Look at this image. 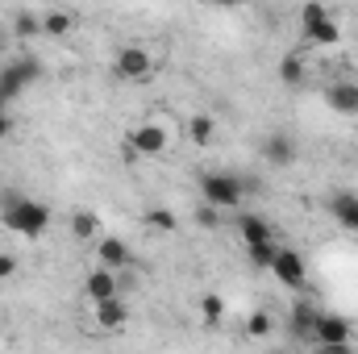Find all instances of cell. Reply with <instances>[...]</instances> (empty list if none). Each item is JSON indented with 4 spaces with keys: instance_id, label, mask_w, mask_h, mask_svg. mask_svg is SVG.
<instances>
[{
    "instance_id": "obj_1",
    "label": "cell",
    "mask_w": 358,
    "mask_h": 354,
    "mask_svg": "<svg viewBox=\"0 0 358 354\" xmlns=\"http://www.w3.org/2000/svg\"><path fill=\"white\" fill-rule=\"evenodd\" d=\"M0 221L4 229L21 234V238H42L46 225H50V208L34 196H21V192H4L0 196Z\"/></svg>"
},
{
    "instance_id": "obj_2",
    "label": "cell",
    "mask_w": 358,
    "mask_h": 354,
    "mask_svg": "<svg viewBox=\"0 0 358 354\" xmlns=\"http://www.w3.org/2000/svg\"><path fill=\"white\" fill-rule=\"evenodd\" d=\"M259 192V179L238 176V171H204L200 176V204L213 208H242V200Z\"/></svg>"
},
{
    "instance_id": "obj_3",
    "label": "cell",
    "mask_w": 358,
    "mask_h": 354,
    "mask_svg": "<svg viewBox=\"0 0 358 354\" xmlns=\"http://www.w3.org/2000/svg\"><path fill=\"white\" fill-rule=\"evenodd\" d=\"M300 25H304V38L313 46H338L342 42V25H338V17L321 0H313V4L300 8Z\"/></svg>"
},
{
    "instance_id": "obj_4",
    "label": "cell",
    "mask_w": 358,
    "mask_h": 354,
    "mask_svg": "<svg viewBox=\"0 0 358 354\" xmlns=\"http://www.w3.org/2000/svg\"><path fill=\"white\" fill-rule=\"evenodd\" d=\"M42 80V63L34 55H17L8 67H0V96L4 100H17L25 88H34Z\"/></svg>"
},
{
    "instance_id": "obj_5",
    "label": "cell",
    "mask_w": 358,
    "mask_h": 354,
    "mask_svg": "<svg viewBox=\"0 0 358 354\" xmlns=\"http://www.w3.org/2000/svg\"><path fill=\"white\" fill-rule=\"evenodd\" d=\"M271 275H275L287 292H304V288H308V263H304V255L292 250V246H279V250H275Z\"/></svg>"
},
{
    "instance_id": "obj_6",
    "label": "cell",
    "mask_w": 358,
    "mask_h": 354,
    "mask_svg": "<svg viewBox=\"0 0 358 354\" xmlns=\"http://www.w3.org/2000/svg\"><path fill=\"white\" fill-rule=\"evenodd\" d=\"M113 71L121 80H129V84H146L155 76V59H150L146 46H121L117 59H113Z\"/></svg>"
},
{
    "instance_id": "obj_7",
    "label": "cell",
    "mask_w": 358,
    "mask_h": 354,
    "mask_svg": "<svg viewBox=\"0 0 358 354\" xmlns=\"http://www.w3.org/2000/svg\"><path fill=\"white\" fill-rule=\"evenodd\" d=\"M350 338H355V325L342 313H325L321 309V317L313 325V346H346Z\"/></svg>"
},
{
    "instance_id": "obj_8",
    "label": "cell",
    "mask_w": 358,
    "mask_h": 354,
    "mask_svg": "<svg viewBox=\"0 0 358 354\" xmlns=\"http://www.w3.org/2000/svg\"><path fill=\"white\" fill-rule=\"evenodd\" d=\"M296 138L292 134H283V129H271L267 138H263V163L267 167H279V171H287V167H296Z\"/></svg>"
},
{
    "instance_id": "obj_9",
    "label": "cell",
    "mask_w": 358,
    "mask_h": 354,
    "mask_svg": "<svg viewBox=\"0 0 358 354\" xmlns=\"http://www.w3.org/2000/svg\"><path fill=\"white\" fill-rule=\"evenodd\" d=\"M317 317H321L317 300H308V296L292 300V313H287V334H292L296 342H308V346H313V325H317Z\"/></svg>"
},
{
    "instance_id": "obj_10",
    "label": "cell",
    "mask_w": 358,
    "mask_h": 354,
    "mask_svg": "<svg viewBox=\"0 0 358 354\" xmlns=\"http://www.w3.org/2000/svg\"><path fill=\"white\" fill-rule=\"evenodd\" d=\"M129 146H134V155L159 159V155L167 150V129H163V125H155V121H146V125L129 129Z\"/></svg>"
},
{
    "instance_id": "obj_11",
    "label": "cell",
    "mask_w": 358,
    "mask_h": 354,
    "mask_svg": "<svg viewBox=\"0 0 358 354\" xmlns=\"http://www.w3.org/2000/svg\"><path fill=\"white\" fill-rule=\"evenodd\" d=\"M238 238L242 246H263V242H279L275 238V225L259 213H238Z\"/></svg>"
},
{
    "instance_id": "obj_12",
    "label": "cell",
    "mask_w": 358,
    "mask_h": 354,
    "mask_svg": "<svg viewBox=\"0 0 358 354\" xmlns=\"http://www.w3.org/2000/svg\"><path fill=\"white\" fill-rule=\"evenodd\" d=\"M325 104L338 113V117H358V84L355 80H334L325 88Z\"/></svg>"
},
{
    "instance_id": "obj_13",
    "label": "cell",
    "mask_w": 358,
    "mask_h": 354,
    "mask_svg": "<svg viewBox=\"0 0 358 354\" xmlns=\"http://www.w3.org/2000/svg\"><path fill=\"white\" fill-rule=\"evenodd\" d=\"M96 259H100L104 271H125V267H134L129 246H125L117 234H108V238H100V242H96Z\"/></svg>"
},
{
    "instance_id": "obj_14",
    "label": "cell",
    "mask_w": 358,
    "mask_h": 354,
    "mask_svg": "<svg viewBox=\"0 0 358 354\" xmlns=\"http://www.w3.org/2000/svg\"><path fill=\"white\" fill-rule=\"evenodd\" d=\"M92 309H96V325H100L104 334H121L125 321H129V309H125L121 296H113V300H104V304H92Z\"/></svg>"
},
{
    "instance_id": "obj_15",
    "label": "cell",
    "mask_w": 358,
    "mask_h": 354,
    "mask_svg": "<svg viewBox=\"0 0 358 354\" xmlns=\"http://www.w3.org/2000/svg\"><path fill=\"white\" fill-rule=\"evenodd\" d=\"M329 213H334V221L346 234H358V196L355 192H334L329 196Z\"/></svg>"
},
{
    "instance_id": "obj_16",
    "label": "cell",
    "mask_w": 358,
    "mask_h": 354,
    "mask_svg": "<svg viewBox=\"0 0 358 354\" xmlns=\"http://www.w3.org/2000/svg\"><path fill=\"white\" fill-rule=\"evenodd\" d=\"M84 296H88L92 304H104V300H113V296H117V271H104V267H96L88 279H84Z\"/></svg>"
},
{
    "instance_id": "obj_17",
    "label": "cell",
    "mask_w": 358,
    "mask_h": 354,
    "mask_svg": "<svg viewBox=\"0 0 358 354\" xmlns=\"http://www.w3.org/2000/svg\"><path fill=\"white\" fill-rule=\"evenodd\" d=\"M308 80V59L304 55H283L279 59V84L283 88H300Z\"/></svg>"
},
{
    "instance_id": "obj_18",
    "label": "cell",
    "mask_w": 358,
    "mask_h": 354,
    "mask_svg": "<svg viewBox=\"0 0 358 354\" xmlns=\"http://www.w3.org/2000/svg\"><path fill=\"white\" fill-rule=\"evenodd\" d=\"M8 34H13V38H38V34H42V13L17 8L13 21H8Z\"/></svg>"
},
{
    "instance_id": "obj_19",
    "label": "cell",
    "mask_w": 358,
    "mask_h": 354,
    "mask_svg": "<svg viewBox=\"0 0 358 354\" xmlns=\"http://www.w3.org/2000/svg\"><path fill=\"white\" fill-rule=\"evenodd\" d=\"M187 138H192L196 146H213V138H217V121H213L208 113H196V117L187 121Z\"/></svg>"
},
{
    "instance_id": "obj_20",
    "label": "cell",
    "mask_w": 358,
    "mask_h": 354,
    "mask_svg": "<svg viewBox=\"0 0 358 354\" xmlns=\"http://www.w3.org/2000/svg\"><path fill=\"white\" fill-rule=\"evenodd\" d=\"M71 25H76V17L71 13H42V34H50V38H63V34H71Z\"/></svg>"
},
{
    "instance_id": "obj_21",
    "label": "cell",
    "mask_w": 358,
    "mask_h": 354,
    "mask_svg": "<svg viewBox=\"0 0 358 354\" xmlns=\"http://www.w3.org/2000/svg\"><path fill=\"white\" fill-rule=\"evenodd\" d=\"M271 334H275V317H271V313L259 309V313H250V317H246V338L263 342V338H271Z\"/></svg>"
},
{
    "instance_id": "obj_22",
    "label": "cell",
    "mask_w": 358,
    "mask_h": 354,
    "mask_svg": "<svg viewBox=\"0 0 358 354\" xmlns=\"http://www.w3.org/2000/svg\"><path fill=\"white\" fill-rule=\"evenodd\" d=\"M71 234L80 238V242H92L96 234H100V221H96V213H71Z\"/></svg>"
},
{
    "instance_id": "obj_23",
    "label": "cell",
    "mask_w": 358,
    "mask_h": 354,
    "mask_svg": "<svg viewBox=\"0 0 358 354\" xmlns=\"http://www.w3.org/2000/svg\"><path fill=\"white\" fill-rule=\"evenodd\" d=\"M146 225H150V229H159V234H176L179 217L171 213V208H146Z\"/></svg>"
},
{
    "instance_id": "obj_24",
    "label": "cell",
    "mask_w": 358,
    "mask_h": 354,
    "mask_svg": "<svg viewBox=\"0 0 358 354\" xmlns=\"http://www.w3.org/2000/svg\"><path fill=\"white\" fill-rule=\"evenodd\" d=\"M275 250H279V242H263V246H246V259L255 271H271L275 263Z\"/></svg>"
},
{
    "instance_id": "obj_25",
    "label": "cell",
    "mask_w": 358,
    "mask_h": 354,
    "mask_svg": "<svg viewBox=\"0 0 358 354\" xmlns=\"http://www.w3.org/2000/svg\"><path fill=\"white\" fill-rule=\"evenodd\" d=\"M200 313H204V321H208V325H217V321L225 317V296H217V292L200 296Z\"/></svg>"
},
{
    "instance_id": "obj_26",
    "label": "cell",
    "mask_w": 358,
    "mask_h": 354,
    "mask_svg": "<svg viewBox=\"0 0 358 354\" xmlns=\"http://www.w3.org/2000/svg\"><path fill=\"white\" fill-rule=\"evenodd\" d=\"M200 229H217L221 225V208H213V204H196V217H192Z\"/></svg>"
},
{
    "instance_id": "obj_27",
    "label": "cell",
    "mask_w": 358,
    "mask_h": 354,
    "mask_svg": "<svg viewBox=\"0 0 358 354\" xmlns=\"http://www.w3.org/2000/svg\"><path fill=\"white\" fill-rule=\"evenodd\" d=\"M17 275V259L13 255H0V279H13Z\"/></svg>"
},
{
    "instance_id": "obj_28",
    "label": "cell",
    "mask_w": 358,
    "mask_h": 354,
    "mask_svg": "<svg viewBox=\"0 0 358 354\" xmlns=\"http://www.w3.org/2000/svg\"><path fill=\"white\" fill-rule=\"evenodd\" d=\"M313 354H355V351H350V342H346V346H313Z\"/></svg>"
},
{
    "instance_id": "obj_29",
    "label": "cell",
    "mask_w": 358,
    "mask_h": 354,
    "mask_svg": "<svg viewBox=\"0 0 358 354\" xmlns=\"http://www.w3.org/2000/svg\"><path fill=\"white\" fill-rule=\"evenodd\" d=\"M13 134V117L8 113H0V138H8Z\"/></svg>"
},
{
    "instance_id": "obj_30",
    "label": "cell",
    "mask_w": 358,
    "mask_h": 354,
    "mask_svg": "<svg viewBox=\"0 0 358 354\" xmlns=\"http://www.w3.org/2000/svg\"><path fill=\"white\" fill-rule=\"evenodd\" d=\"M4 50H8V29L0 25V55H4Z\"/></svg>"
},
{
    "instance_id": "obj_31",
    "label": "cell",
    "mask_w": 358,
    "mask_h": 354,
    "mask_svg": "<svg viewBox=\"0 0 358 354\" xmlns=\"http://www.w3.org/2000/svg\"><path fill=\"white\" fill-rule=\"evenodd\" d=\"M0 113H8V100H4V96H0Z\"/></svg>"
}]
</instances>
